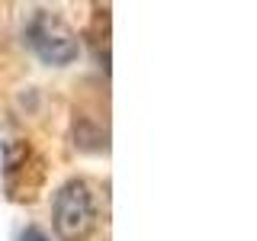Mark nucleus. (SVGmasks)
Listing matches in <instances>:
<instances>
[{"instance_id":"7ed1b4c3","label":"nucleus","mask_w":257,"mask_h":241,"mask_svg":"<svg viewBox=\"0 0 257 241\" xmlns=\"http://www.w3.org/2000/svg\"><path fill=\"white\" fill-rule=\"evenodd\" d=\"M20 241H48V235H45L42 228H26V231L20 235Z\"/></svg>"},{"instance_id":"f257e3e1","label":"nucleus","mask_w":257,"mask_h":241,"mask_svg":"<svg viewBox=\"0 0 257 241\" xmlns=\"http://www.w3.org/2000/svg\"><path fill=\"white\" fill-rule=\"evenodd\" d=\"M52 225L61 241H87L96 228V196L90 183L74 177L55 193Z\"/></svg>"},{"instance_id":"f03ea898","label":"nucleus","mask_w":257,"mask_h":241,"mask_svg":"<svg viewBox=\"0 0 257 241\" xmlns=\"http://www.w3.org/2000/svg\"><path fill=\"white\" fill-rule=\"evenodd\" d=\"M26 45L36 52V58H42L45 64H55V68H64L77 58L80 42H77V32L61 20V16L39 10L29 20L26 26Z\"/></svg>"}]
</instances>
